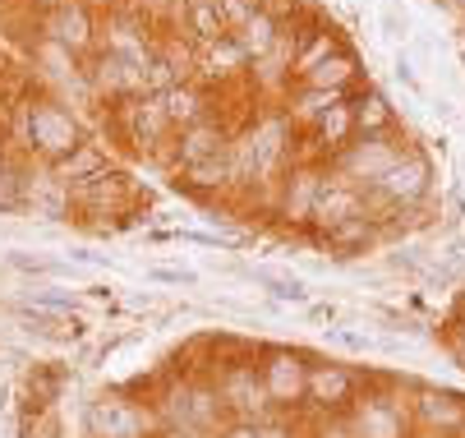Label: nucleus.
I'll use <instances>...</instances> for the list:
<instances>
[{"label":"nucleus","instance_id":"nucleus-10","mask_svg":"<svg viewBox=\"0 0 465 438\" xmlns=\"http://www.w3.org/2000/svg\"><path fill=\"white\" fill-rule=\"evenodd\" d=\"M351 217H364L360 190H355V184H346V180H322V190H318V199H313V222L322 226V235H327L331 226L351 222Z\"/></svg>","mask_w":465,"mask_h":438},{"label":"nucleus","instance_id":"nucleus-1","mask_svg":"<svg viewBox=\"0 0 465 438\" xmlns=\"http://www.w3.org/2000/svg\"><path fill=\"white\" fill-rule=\"evenodd\" d=\"M166 420H171V429L217 433V429H226V424H222V420H226V402H222L217 383H213V388H208V383H180V388L171 393V402H166Z\"/></svg>","mask_w":465,"mask_h":438},{"label":"nucleus","instance_id":"nucleus-17","mask_svg":"<svg viewBox=\"0 0 465 438\" xmlns=\"http://www.w3.org/2000/svg\"><path fill=\"white\" fill-rule=\"evenodd\" d=\"M272 46H277L272 19L262 15V10H258V15H249V19H244V37H240V51H244V55H268Z\"/></svg>","mask_w":465,"mask_h":438},{"label":"nucleus","instance_id":"nucleus-19","mask_svg":"<svg viewBox=\"0 0 465 438\" xmlns=\"http://www.w3.org/2000/svg\"><path fill=\"white\" fill-rule=\"evenodd\" d=\"M162 111H166V120L198 124V97H193L189 88H166V97H162Z\"/></svg>","mask_w":465,"mask_h":438},{"label":"nucleus","instance_id":"nucleus-5","mask_svg":"<svg viewBox=\"0 0 465 438\" xmlns=\"http://www.w3.org/2000/svg\"><path fill=\"white\" fill-rule=\"evenodd\" d=\"M351 424H355L360 438H406L411 433V411L387 393H364L351 411Z\"/></svg>","mask_w":465,"mask_h":438},{"label":"nucleus","instance_id":"nucleus-14","mask_svg":"<svg viewBox=\"0 0 465 438\" xmlns=\"http://www.w3.org/2000/svg\"><path fill=\"white\" fill-rule=\"evenodd\" d=\"M355 75V60L351 55H322V60H313V65L304 70V79H309V88H322V93H341V84Z\"/></svg>","mask_w":465,"mask_h":438},{"label":"nucleus","instance_id":"nucleus-21","mask_svg":"<svg viewBox=\"0 0 465 438\" xmlns=\"http://www.w3.org/2000/svg\"><path fill=\"white\" fill-rule=\"evenodd\" d=\"M84 28H88V24H84L79 10H64V15H60V37H64V42H74V46H79V42L88 37Z\"/></svg>","mask_w":465,"mask_h":438},{"label":"nucleus","instance_id":"nucleus-8","mask_svg":"<svg viewBox=\"0 0 465 438\" xmlns=\"http://www.w3.org/2000/svg\"><path fill=\"white\" fill-rule=\"evenodd\" d=\"M93 438H153V420L143 406L124 402V397H102L88 411Z\"/></svg>","mask_w":465,"mask_h":438},{"label":"nucleus","instance_id":"nucleus-9","mask_svg":"<svg viewBox=\"0 0 465 438\" xmlns=\"http://www.w3.org/2000/svg\"><path fill=\"white\" fill-rule=\"evenodd\" d=\"M401 157L382 134H364L360 144H351L346 153H341V171H346V180H364V184H378L382 180V171Z\"/></svg>","mask_w":465,"mask_h":438},{"label":"nucleus","instance_id":"nucleus-28","mask_svg":"<svg viewBox=\"0 0 465 438\" xmlns=\"http://www.w3.org/2000/svg\"><path fill=\"white\" fill-rule=\"evenodd\" d=\"M262 429H268V438H295L286 420H277V424H262Z\"/></svg>","mask_w":465,"mask_h":438},{"label":"nucleus","instance_id":"nucleus-29","mask_svg":"<svg viewBox=\"0 0 465 438\" xmlns=\"http://www.w3.org/2000/svg\"><path fill=\"white\" fill-rule=\"evenodd\" d=\"M157 438H203V433H189V429H171V424H166Z\"/></svg>","mask_w":465,"mask_h":438},{"label":"nucleus","instance_id":"nucleus-3","mask_svg":"<svg viewBox=\"0 0 465 438\" xmlns=\"http://www.w3.org/2000/svg\"><path fill=\"white\" fill-rule=\"evenodd\" d=\"M304 402H313L327 415H351L360 402V373L351 364H309V393Z\"/></svg>","mask_w":465,"mask_h":438},{"label":"nucleus","instance_id":"nucleus-7","mask_svg":"<svg viewBox=\"0 0 465 438\" xmlns=\"http://www.w3.org/2000/svg\"><path fill=\"white\" fill-rule=\"evenodd\" d=\"M217 393L231 411V420H258L262 406H272L268 393H262V379H258V364H226L222 379H217Z\"/></svg>","mask_w":465,"mask_h":438},{"label":"nucleus","instance_id":"nucleus-6","mask_svg":"<svg viewBox=\"0 0 465 438\" xmlns=\"http://www.w3.org/2000/svg\"><path fill=\"white\" fill-rule=\"evenodd\" d=\"M411 420L429 433H442V438H465V397L460 393H447V388H420L415 402H411Z\"/></svg>","mask_w":465,"mask_h":438},{"label":"nucleus","instance_id":"nucleus-22","mask_svg":"<svg viewBox=\"0 0 465 438\" xmlns=\"http://www.w3.org/2000/svg\"><path fill=\"white\" fill-rule=\"evenodd\" d=\"M391 75H396V84H406L411 93H424V84H420V75H415V65H411V55H406V51L396 55V65H391Z\"/></svg>","mask_w":465,"mask_h":438},{"label":"nucleus","instance_id":"nucleus-2","mask_svg":"<svg viewBox=\"0 0 465 438\" xmlns=\"http://www.w3.org/2000/svg\"><path fill=\"white\" fill-rule=\"evenodd\" d=\"M258 379H262V393H268L272 411H286V406L304 402V393H309V360L300 351H286V346L262 351Z\"/></svg>","mask_w":465,"mask_h":438},{"label":"nucleus","instance_id":"nucleus-12","mask_svg":"<svg viewBox=\"0 0 465 438\" xmlns=\"http://www.w3.org/2000/svg\"><path fill=\"white\" fill-rule=\"evenodd\" d=\"M373 240H378V226H373V217H351V222H341V226H331V231H327V244L337 249L341 259L360 254V249H369Z\"/></svg>","mask_w":465,"mask_h":438},{"label":"nucleus","instance_id":"nucleus-11","mask_svg":"<svg viewBox=\"0 0 465 438\" xmlns=\"http://www.w3.org/2000/svg\"><path fill=\"white\" fill-rule=\"evenodd\" d=\"M222 153H231V144H226V134L217 130V124H208V120L189 124V130L180 134V162H184L189 171L203 166V162H213V157H222Z\"/></svg>","mask_w":465,"mask_h":438},{"label":"nucleus","instance_id":"nucleus-15","mask_svg":"<svg viewBox=\"0 0 465 438\" xmlns=\"http://www.w3.org/2000/svg\"><path fill=\"white\" fill-rule=\"evenodd\" d=\"M189 24H193V33L203 42H222L226 37V15H222L217 0H193V5H189Z\"/></svg>","mask_w":465,"mask_h":438},{"label":"nucleus","instance_id":"nucleus-20","mask_svg":"<svg viewBox=\"0 0 465 438\" xmlns=\"http://www.w3.org/2000/svg\"><path fill=\"white\" fill-rule=\"evenodd\" d=\"M318 130H322L327 144H341V139L355 130V111H351V106H331V111L318 120Z\"/></svg>","mask_w":465,"mask_h":438},{"label":"nucleus","instance_id":"nucleus-24","mask_svg":"<svg viewBox=\"0 0 465 438\" xmlns=\"http://www.w3.org/2000/svg\"><path fill=\"white\" fill-rule=\"evenodd\" d=\"M222 438H268V429H262L258 420H231L222 429Z\"/></svg>","mask_w":465,"mask_h":438},{"label":"nucleus","instance_id":"nucleus-26","mask_svg":"<svg viewBox=\"0 0 465 438\" xmlns=\"http://www.w3.org/2000/svg\"><path fill=\"white\" fill-rule=\"evenodd\" d=\"M148 277L153 282H171V286H193V273H184V268H153Z\"/></svg>","mask_w":465,"mask_h":438},{"label":"nucleus","instance_id":"nucleus-13","mask_svg":"<svg viewBox=\"0 0 465 438\" xmlns=\"http://www.w3.org/2000/svg\"><path fill=\"white\" fill-rule=\"evenodd\" d=\"M249 282H253V286H262L272 300H291V304H304V300H309L304 282H300V277H291V273H282V268H249Z\"/></svg>","mask_w":465,"mask_h":438},{"label":"nucleus","instance_id":"nucleus-18","mask_svg":"<svg viewBox=\"0 0 465 438\" xmlns=\"http://www.w3.org/2000/svg\"><path fill=\"white\" fill-rule=\"evenodd\" d=\"M387 124H391L387 102H382L378 93H369V97L360 102V111H355V130H360V134H387Z\"/></svg>","mask_w":465,"mask_h":438},{"label":"nucleus","instance_id":"nucleus-23","mask_svg":"<svg viewBox=\"0 0 465 438\" xmlns=\"http://www.w3.org/2000/svg\"><path fill=\"white\" fill-rule=\"evenodd\" d=\"M318 438H360V433H355L351 415H327V424L318 429Z\"/></svg>","mask_w":465,"mask_h":438},{"label":"nucleus","instance_id":"nucleus-27","mask_svg":"<svg viewBox=\"0 0 465 438\" xmlns=\"http://www.w3.org/2000/svg\"><path fill=\"white\" fill-rule=\"evenodd\" d=\"M331 342H341L346 351H369V337H360V333H346V328H337V333H331Z\"/></svg>","mask_w":465,"mask_h":438},{"label":"nucleus","instance_id":"nucleus-31","mask_svg":"<svg viewBox=\"0 0 465 438\" xmlns=\"http://www.w3.org/2000/svg\"><path fill=\"white\" fill-rule=\"evenodd\" d=\"M456 5H465V0H456Z\"/></svg>","mask_w":465,"mask_h":438},{"label":"nucleus","instance_id":"nucleus-16","mask_svg":"<svg viewBox=\"0 0 465 438\" xmlns=\"http://www.w3.org/2000/svg\"><path fill=\"white\" fill-rule=\"evenodd\" d=\"M318 190H322V180H318L313 171L295 175V180H291V194H286V217H295V222L313 217V199H318Z\"/></svg>","mask_w":465,"mask_h":438},{"label":"nucleus","instance_id":"nucleus-30","mask_svg":"<svg viewBox=\"0 0 465 438\" xmlns=\"http://www.w3.org/2000/svg\"><path fill=\"white\" fill-rule=\"evenodd\" d=\"M451 199H456V213L465 217V194H451Z\"/></svg>","mask_w":465,"mask_h":438},{"label":"nucleus","instance_id":"nucleus-25","mask_svg":"<svg viewBox=\"0 0 465 438\" xmlns=\"http://www.w3.org/2000/svg\"><path fill=\"white\" fill-rule=\"evenodd\" d=\"M378 24H382V37H391V42L406 37V15H396V5H382V19Z\"/></svg>","mask_w":465,"mask_h":438},{"label":"nucleus","instance_id":"nucleus-4","mask_svg":"<svg viewBox=\"0 0 465 438\" xmlns=\"http://www.w3.org/2000/svg\"><path fill=\"white\" fill-rule=\"evenodd\" d=\"M429 180H433L429 162H424L420 153H401V157L382 171V180L369 184V190H373V199H382V204H391V208H411V204H420V199L429 194Z\"/></svg>","mask_w":465,"mask_h":438}]
</instances>
